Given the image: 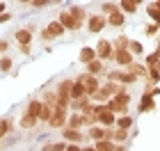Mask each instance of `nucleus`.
<instances>
[{
    "label": "nucleus",
    "instance_id": "nucleus-1",
    "mask_svg": "<svg viewBox=\"0 0 160 151\" xmlns=\"http://www.w3.org/2000/svg\"><path fill=\"white\" fill-rule=\"evenodd\" d=\"M67 119H69V108H55L50 119H48V126L50 128H64L67 126Z\"/></svg>",
    "mask_w": 160,
    "mask_h": 151
},
{
    "label": "nucleus",
    "instance_id": "nucleus-2",
    "mask_svg": "<svg viewBox=\"0 0 160 151\" xmlns=\"http://www.w3.org/2000/svg\"><path fill=\"white\" fill-rule=\"evenodd\" d=\"M67 32L64 30V25L60 23V21H50V23L41 30V39H46V41H50V39H57V37H62V34Z\"/></svg>",
    "mask_w": 160,
    "mask_h": 151
},
{
    "label": "nucleus",
    "instance_id": "nucleus-3",
    "mask_svg": "<svg viewBox=\"0 0 160 151\" xmlns=\"http://www.w3.org/2000/svg\"><path fill=\"white\" fill-rule=\"evenodd\" d=\"M103 28H108V16H103V14H92L87 18V30L92 34H98Z\"/></svg>",
    "mask_w": 160,
    "mask_h": 151
},
{
    "label": "nucleus",
    "instance_id": "nucleus-4",
    "mask_svg": "<svg viewBox=\"0 0 160 151\" xmlns=\"http://www.w3.org/2000/svg\"><path fill=\"white\" fill-rule=\"evenodd\" d=\"M78 83H82V85H85V89H87V94H89V98H92L94 92L101 87L98 78H96V76H92V73H80V76H78Z\"/></svg>",
    "mask_w": 160,
    "mask_h": 151
},
{
    "label": "nucleus",
    "instance_id": "nucleus-5",
    "mask_svg": "<svg viewBox=\"0 0 160 151\" xmlns=\"http://www.w3.org/2000/svg\"><path fill=\"white\" fill-rule=\"evenodd\" d=\"M110 60H112V62H117L119 67H128V64H133V62H135V55L130 53V50H114Z\"/></svg>",
    "mask_w": 160,
    "mask_h": 151
},
{
    "label": "nucleus",
    "instance_id": "nucleus-6",
    "mask_svg": "<svg viewBox=\"0 0 160 151\" xmlns=\"http://www.w3.org/2000/svg\"><path fill=\"white\" fill-rule=\"evenodd\" d=\"M62 138H64V142H73V144H80L87 135L85 133H80V128H67L64 126L62 128Z\"/></svg>",
    "mask_w": 160,
    "mask_h": 151
},
{
    "label": "nucleus",
    "instance_id": "nucleus-7",
    "mask_svg": "<svg viewBox=\"0 0 160 151\" xmlns=\"http://www.w3.org/2000/svg\"><path fill=\"white\" fill-rule=\"evenodd\" d=\"M114 53V48H112V39H101L98 41V46H96V55H98V60H110Z\"/></svg>",
    "mask_w": 160,
    "mask_h": 151
},
{
    "label": "nucleus",
    "instance_id": "nucleus-8",
    "mask_svg": "<svg viewBox=\"0 0 160 151\" xmlns=\"http://www.w3.org/2000/svg\"><path fill=\"white\" fill-rule=\"evenodd\" d=\"M87 138L94 140V142L108 140V128H105V126H101V124H94V126H89V131H87Z\"/></svg>",
    "mask_w": 160,
    "mask_h": 151
},
{
    "label": "nucleus",
    "instance_id": "nucleus-9",
    "mask_svg": "<svg viewBox=\"0 0 160 151\" xmlns=\"http://www.w3.org/2000/svg\"><path fill=\"white\" fill-rule=\"evenodd\" d=\"M14 39L18 41V46H30V41H32V30H30V28H21V30H16Z\"/></svg>",
    "mask_w": 160,
    "mask_h": 151
},
{
    "label": "nucleus",
    "instance_id": "nucleus-10",
    "mask_svg": "<svg viewBox=\"0 0 160 151\" xmlns=\"http://www.w3.org/2000/svg\"><path fill=\"white\" fill-rule=\"evenodd\" d=\"M156 108V101H153V94L151 92H144L142 94V101H140V108H137V112H149Z\"/></svg>",
    "mask_w": 160,
    "mask_h": 151
},
{
    "label": "nucleus",
    "instance_id": "nucleus-11",
    "mask_svg": "<svg viewBox=\"0 0 160 151\" xmlns=\"http://www.w3.org/2000/svg\"><path fill=\"white\" fill-rule=\"evenodd\" d=\"M57 21H60V23L64 25V30H80L78 21H76L73 16H71L69 12H62V14H60V18H57Z\"/></svg>",
    "mask_w": 160,
    "mask_h": 151
},
{
    "label": "nucleus",
    "instance_id": "nucleus-12",
    "mask_svg": "<svg viewBox=\"0 0 160 151\" xmlns=\"http://www.w3.org/2000/svg\"><path fill=\"white\" fill-rule=\"evenodd\" d=\"M108 25H112V28H121V25H126V14L117 9L114 14H110V16H108Z\"/></svg>",
    "mask_w": 160,
    "mask_h": 151
},
{
    "label": "nucleus",
    "instance_id": "nucleus-13",
    "mask_svg": "<svg viewBox=\"0 0 160 151\" xmlns=\"http://www.w3.org/2000/svg\"><path fill=\"white\" fill-rule=\"evenodd\" d=\"M85 126V119L80 112H69V119H67V128H82Z\"/></svg>",
    "mask_w": 160,
    "mask_h": 151
},
{
    "label": "nucleus",
    "instance_id": "nucleus-14",
    "mask_svg": "<svg viewBox=\"0 0 160 151\" xmlns=\"http://www.w3.org/2000/svg\"><path fill=\"white\" fill-rule=\"evenodd\" d=\"M96 48H92V46H85V48H80V62L82 64H89L92 60H96Z\"/></svg>",
    "mask_w": 160,
    "mask_h": 151
},
{
    "label": "nucleus",
    "instance_id": "nucleus-15",
    "mask_svg": "<svg viewBox=\"0 0 160 151\" xmlns=\"http://www.w3.org/2000/svg\"><path fill=\"white\" fill-rule=\"evenodd\" d=\"M69 14H71V16H73V18L78 21V25L87 23V14H85V9H82V7H80V5H73V7H71V9H69Z\"/></svg>",
    "mask_w": 160,
    "mask_h": 151
},
{
    "label": "nucleus",
    "instance_id": "nucleus-16",
    "mask_svg": "<svg viewBox=\"0 0 160 151\" xmlns=\"http://www.w3.org/2000/svg\"><path fill=\"white\" fill-rule=\"evenodd\" d=\"M41 108H43V103H41L39 98H34V101H30V103H28V108H25V114H32V117H37V119H39Z\"/></svg>",
    "mask_w": 160,
    "mask_h": 151
},
{
    "label": "nucleus",
    "instance_id": "nucleus-17",
    "mask_svg": "<svg viewBox=\"0 0 160 151\" xmlns=\"http://www.w3.org/2000/svg\"><path fill=\"white\" fill-rule=\"evenodd\" d=\"M12 131H14V121L9 117H2L0 119V138H7Z\"/></svg>",
    "mask_w": 160,
    "mask_h": 151
},
{
    "label": "nucleus",
    "instance_id": "nucleus-18",
    "mask_svg": "<svg viewBox=\"0 0 160 151\" xmlns=\"http://www.w3.org/2000/svg\"><path fill=\"white\" fill-rule=\"evenodd\" d=\"M133 124H135V117H133V114H121V117H117V128L128 131Z\"/></svg>",
    "mask_w": 160,
    "mask_h": 151
},
{
    "label": "nucleus",
    "instance_id": "nucleus-19",
    "mask_svg": "<svg viewBox=\"0 0 160 151\" xmlns=\"http://www.w3.org/2000/svg\"><path fill=\"white\" fill-rule=\"evenodd\" d=\"M87 73H92V76H98V73H103V62L98 60H92L89 64H87Z\"/></svg>",
    "mask_w": 160,
    "mask_h": 151
},
{
    "label": "nucleus",
    "instance_id": "nucleus-20",
    "mask_svg": "<svg viewBox=\"0 0 160 151\" xmlns=\"http://www.w3.org/2000/svg\"><path fill=\"white\" fill-rule=\"evenodd\" d=\"M119 12H123V14H135L137 12V5L133 3V0H121V3H119Z\"/></svg>",
    "mask_w": 160,
    "mask_h": 151
},
{
    "label": "nucleus",
    "instance_id": "nucleus-21",
    "mask_svg": "<svg viewBox=\"0 0 160 151\" xmlns=\"http://www.w3.org/2000/svg\"><path fill=\"white\" fill-rule=\"evenodd\" d=\"M128 44H130L128 37H117V39H112V48H114V50H128Z\"/></svg>",
    "mask_w": 160,
    "mask_h": 151
},
{
    "label": "nucleus",
    "instance_id": "nucleus-22",
    "mask_svg": "<svg viewBox=\"0 0 160 151\" xmlns=\"http://www.w3.org/2000/svg\"><path fill=\"white\" fill-rule=\"evenodd\" d=\"M94 147H96V151H114V142L112 140H101V142H94Z\"/></svg>",
    "mask_w": 160,
    "mask_h": 151
},
{
    "label": "nucleus",
    "instance_id": "nucleus-23",
    "mask_svg": "<svg viewBox=\"0 0 160 151\" xmlns=\"http://www.w3.org/2000/svg\"><path fill=\"white\" fill-rule=\"evenodd\" d=\"M147 12H149V16L153 18V23H160V5L158 3H151L147 7Z\"/></svg>",
    "mask_w": 160,
    "mask_h": 151
},
{
    "label": "nucleus",
    "instance_id": "nucleus-24",
    "mask_svg": "<svg viewBox=\"0 0 160 151\" xmlns=\"http://www.w3.org/2000/svg\"><path fill=\"white\" fill-rule=\"evenodd\" d=\"M37 117H32V114H23V117H21V128H34L37 126Z\"/></svg>",
    "mask_w": 160,
    "mask_h": 151
},
{
    "label": "nucleus",
    "instance_id": "nucleus-25",
    "mask_svg": "<svg viewBox=\"0 0 160 151\" xmlns=\"http://www.w3.org/2000/svg\"><path fill=\"white\" fill-rule=\"evenodd\" d=\"M41 151H67V142H53V144H43Z\"/></svg>",
    "mask_w": 160,
    "mask_h": 151
},
{
    "label": "nucleus",
    "instance_id": "nucleus-26",
    "mask_svg": "<svg viewBox=\"0 0 160 151\" xmlns=\"http://www.w3.org/2000/svg\"><path fill=\"white\" fill-rule=\"evenodd\" d=\"M12 67H14V62H12V60H9L7 55H2V57H0V71H2V73H7V71H12Z\"/></svg>",
    "mask_w": 160,
    "mask_h": 151
},
{
    "label": "nucleus",
    "instance_id": "nucleus-27",
    "mask_svg": "<svg viewBox=\"0 0 160 151\" xmlns=\"http://www.w3.org/2000/svg\"><path fill=\"white\" fill-rule=\"evenodd\" d=\"M53 110H55V108H50V105H46V103H43V108H41V114H39V121H48V119H50V114H53Z\"/></svg>",
    "mask_w": 160,
    "mask_h": 151
},
{
    "label": "nucleus",
    "instance_id": "nucleus-28",
    "mask_svg": "<svg viewBox=\"0 0 160 151\" xmlns=\"http://www.w3.org/2000/svg\"><path fill=\"white\" fill-rule=\"evenodd\" d=\"M119 7L114 5V3H103V16H110V14H114Z\"/></svg>",
    "mask_w": 160,
    "mask_h": 151
},
{
    "label": "nucleus",
    "instance_id": "nucleus-29",
    "mask_svg": "<svg viewBox=\"0 0 160 151\" xmlns=\"http://www.w3.org/2000/svg\"><path fill=\"white\" fill-rule=\"evenodd\" d=\"M128 50H130L133 55H140V53H142V44H140V41H130V44H128Z\"/></svg>",
    "mask_w": 160,
    "mask_h": 151
},
{
    "label": "nucleus",
    "instance_id": "nucleus-30",
    "mask_svg": "<svg viewBox=\"0 0 160 151\" xmlns=\"http://www.w3.org/2000/svg\"><path fill=\"white\" fill-rule=\"evenodd\" d=\"M158 28H160V23H151V25L144 28V34H149V37H151V34H156V32H158Z\"/></svg>",
    "mask_w": 160,
    "mask_h": 151
},
{
    "label": "nucleus",
    "instance_id": "nucleus-31",
    "mask_svg": "<svg viewBox=\"0 0 160 151\" xmlns=\"http://www.w3.org/2000/svg\"><path fill=\"white\" fill-rule=\"evenodd\" d=\"M53 0H32V7H37V9H41V7H48Z\"/></svg>",
    "mask_w": 160,
    "mask_h": 151
},
{
    "label": "nucleus",
    "instance_id": "nucleus-32",
    "mask_svg": "<svg viewBox=\"0 0 160 151\" xmlns=\"http://www.w3.org/2000/svg\"><path fill=\"white\" fill-rule=\"evenodd\" d=\"M9 21H12V14H9V12L0 14V23H9Z\"/></svg>",
    "mask_w": 160,
    "mask_h": 151
},
{
    "label": "nucleus",
    "instance_id": "nucleus-33",
    "mask_svg": "<svg viewBox=\"0 0 160 151\" xmlns=\"http://www.w3.org/2000/svg\"><path fill=\"white\" fill-rule=\"evenodd\" d=\"M7 48H9V41L0 39V55H2V53H7Z\"/></svg>",
    "mask_w": 160,
    "mask_h": 151
},
{
    "label": "nucleus",
    "instance_id": "nucleus-34",
    "mask_svg": "<svg viewBox=\"0 0 160 151\" xmlns=\"http://www.w3.org/2000/svg\"><path fill=\"white\" fill-rule=\"evenodd\" d=\"M67 151H82V147H80V144H73V142H71V144H67Z\"/></svg>",
    "mask_w": 160,
    "mask_h": 151
},
{
    "label": "nucleus",
    "instance_id": "nucleus-35",
    "mask_svg": "<svg viewBox=\"0 0 160 151\" xmlns=\"http://www.w3.org/2000/svg\"><path fill=\"white\" fill-rule=\"evenodd\" d=\"M5 12H7V5H5V3H0V14H5Z\"/></svg>",
    "mask_w": 160,
    "mask_h": 151
},
{
    "label": "nucleus",
    "instance_id": "nucleus-36",
    "mask_svg": "<svg viewBox=\"0 0 160 151\" xmlns=\"http://www.w3.org/2000/svg\"><path fill=\"white\" fill-rule=\"evenodd\" d=\"M114 151H126V147H123V144H117V147H114Z\"/></svg>",
    "mask_w": 160,
    "mask_h": 151
},
{
    "label": "nucleus",
    "instance_id": "nucleus-37",
    "mask_svg": "<svg viewBox=\"0 0 160 151\" xmlns=\"http://www.w3.org/2000/svg\"><path fill=\"white\" fill-rule=\"evenodd\" d=\"M82 151H96V147H82Z\"/></svg>",
    "mask_w": 160,
    "mask_h": 151
},
{
    "label": "nucleus",
    "instance_id": "nucleus-38",
    "mask_svg": "<svg viewBox=\"0 0 160 151\" xmlns=\"http://www.w3.org/2000/svg\"><path fill=\"white\" fill-rule=\"evenodd\" d=\"M21 5H32V0H18Z\"/></svg>",
    "mask_w": 160,
    "mask_h": 151
}]
</instances>
